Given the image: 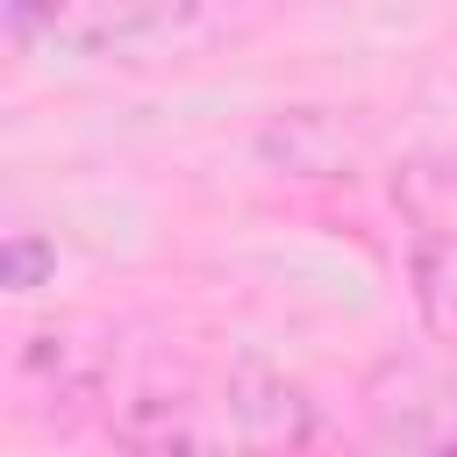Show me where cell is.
Segmentation results:
<instances>
[{
  "label": "cell",
  "mask_w": 457,
  "mask_h": 457,
  "mask_svg": "<svg viewBox=\"0 0 457 457\" xmlns=\"http://www.w3.org/2000/svg\"><path fill=\"white\" fill-rule=\"evenodd\" d=\"M364 421L378 450H457V378L393 357L364 393Z\"/></svg>",
  "instance_id": "cell-1"
},
{
  "label": "cell",
  "mask_w": 457,
  "mask_h": 457,
  "mask_svg": "<svg viewBox=\"0 0 457 457\" xmlns=\"http://www.w3.org/2000/svg\"><path fill=\"white\" fill-rule=\"evenodd\" d=\"M221 436L228 443H257V450H300V443L321 436V421H314V400L286 371L243 357L228 371V393H221Z\"/></svg>",
  "instance_id": "cell-2"
},
{
  "label": "cell",
  "mask_w": 457,
  "mask_h": 457,
  "mask_svg": "<svg viewBox=\"0 0 457 457\" xmlns=\"http://www.w3.org/2000/svg\"><path fill=\"white\" fill-rule=\"evenodd\" d=\"M21 43L50 50H114L150 21V0H7Z\"/></svg>",
  "instance_id": "cell-3"
},
{
  "label": "cell",
  "mask_w": 457,
  "mask_h": 457,
  "mask_svg": "<svg viewBox=\"0 0 457 457\" xmlns=\"http://www.w3.org/2000/svg\"><path fill=\"white\" fill-rule=\"evenodd\" d=\"M257 150H264L278 171H293V179H343L350 157H357V143L343 136V121L321 114V107H293V114H278V121L264 129Z\"/></svg>",
  "instance_id": "cell-4"
},
{
  "label": "cell",
  "mask_w": 457,
  "mask_h": 457,
  "mask_svg": "<svg viewBox=\"0 0 457 457\" xmlns=\"http://www.w3.org/2000/svg\"><path fill=\"white\" fill-rule=\"evenodd\" d=\"M407 278H414V307H421L428 336L457 343V236H443L436 221H414Z\"/></svg>",
  "instance_id": "cell-5"
},
{
  "label": "cell",
  "mask_w": 457,
  "mask_h": 457,
  "mask_svg": "<svg viewBox=\"0 0 457 457\" xmlns=\"http://www.w3.org/2000/svg\"><path fill=\"white\" fill-rule=\"evenodd\" d=\"M50 271H57V250H50L43 236H7V243H0V286H7V293H36Z\"/></svg>",
  "instance_id": "cell-6"
}]
</instances>
